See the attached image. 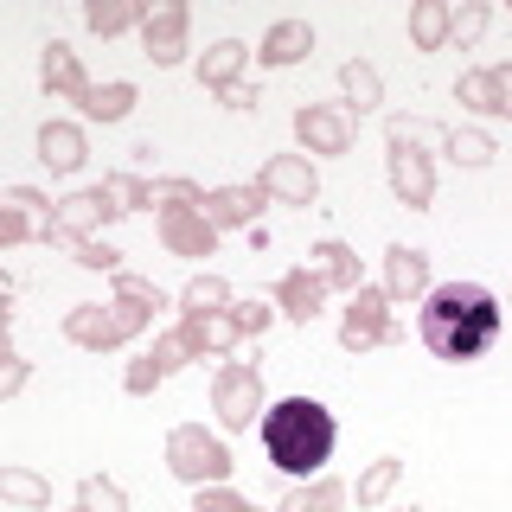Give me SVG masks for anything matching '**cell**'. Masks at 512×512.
Here are the masks:
<instances>
[{
	"label": "cell",
	"mask_w": 512,
	"mask_h": 512,
	"mask_svg": "<svg viewBox=\"0 0 512 512\" xmlns=\"http://www.w3.org/2000/svg\"><path fill=\"white\" fill-rule=\"evenodd\" d=\"M148 205H154V212H205V186H192V180H148Z\"/></svg>",
	"instance_id": "obj_32"
},
{
	"label": "cell",
	"mask_w": 512,
	"mask_h": 512,
	"mask_svg": "<svg viewBox=\"0 0 512 512\" xmlns=\"http://www.w3.org/2000/svg\"><path fill=\"white\" fill-rule=\"evenodd\" d=\"M256 442H263L269 468H282L288 480H314V474H327L333 448H340V416L320 397H282V404L263 410Z\"/></svg>",
	"instance_id": "obj_2"
},
{
	"label": "cell",
	"mask_w": 512,
	"mask_h": 512,
	"mask_svg": "<svg viewBox=\"0 0 512 512\" xmlns=\"http://www.w3.org/2000/svg\"><path fill=\"white\" fill-rule=\"evenodd\" d=\"M71 263L77 269H96V276H116V269H122V250L103 244V237H84V244H71Z\"/></svg>",
	"instance_id": "obj_38"
},
{
	"label": "cell",
	"mask_w": 512,
	"mask_h": 512,
	"mask_svg": "<svg viewBox=\"0 0 512 512\" xmlns=\"http://www.w3.org/2000/svg\"><path fill=\"white\" fill-rule=\"evenodd\" d=\"M455 103H461V109H474V116H500V109H493V84H487V71H461V77H455Z\"/></svg>",
	"instance_id": "obj_37"
},
{
	"label": "cell",
	"mask_w": 512,
	"mask_h": 512,
	"mask_svg": "<svg viewBox=\"0 0 512 512\" xmlns=\"http://www.w3.org/2000/svg\"><path fill=\"white\" fill-rule=\"evenodd\" d=\"M308 256H314V269H320V282H327V288H340V295H359V288H365L359 250L340 244V237H320V244H314Z\"/></svg>",
	"instance_id": "obj_21"
},
{
	"label": "cell",
	"mask_w": 512,
	"mask_h": 512,
	"mask_svg": "<svg viewBox=\"0 0 512 512\" xmlns=\"http://www.w3.org/2000/svg\"><path fill=\"white\" fill-rule=\"evenodd\" d=\"M256 192L276 199V205H301V212H308L320 199V173H314L308 154H269L263 167H256Z\"/></svg>",
	"instance_id": "obj_10"
},
{
	"label": "cell",
	"mask_w": 512,
	"mask_h": 512,
	"mask_svg": "<svg viewBox=\"0 0 512 512\" xmlns=\"http://www.w3.org/2000/svg\"><path fill=\"white\" fill-rule=\"evenodd\" d=\"M39 84H45V96H58V103H84V96H90L84 58H77L64 39H52V45L39 52Z\"/></svg>",
	"instance_id": "obj_15"
},
{
	"label": "cell",
	"mask_w": 512,
	"mask_h": 512,
	"mask_svg": "<svg viewBox=\"0 0 512 512\" xmlns=\"http://www.w3.org/2000/svg\"><path fill=\"white\" fill-rule=\"evenodd\" d=\"M231 448H224V436H212L205 423H173L167 429V474L186 480L192 493L199 487H231Z\"/></svg>",
	"instance_id": "obj_5"
},
{
	"label": "cell",
	"mask_w": 512,
	"mask_h": 512,
	"mask_svg": "<svg viewBox=\"0 0 512 512\" xmlns=\"http://www.w3.org/2000/svg\"><path fill=\"white\" fill-rule=\"evenodd\" d=\"M340 96H346V116H372V109L384 103V77H378V64L372 58H346L340 64Z\"/></svg>",
	"instance_id": "obj_22"
},
{
	"label": "cell",
	"mask_w": 512,
	"mask_h": 512,
	"mask_svg": "<svg viewBox=\"0 0 512 512\" xmlns=\"http://www.w3.org/2000/svg\"><path fill=\"white\" fill-rule=\"evenodd\" d=\"M340 506H346V487L333 474H314V480H301V487H288L276 512H340Z\"/></svg>",
	"instance_id": "obj_26"
},
{
	"label": "cell",
	"mask_w": 512,
	"mask_h": 512,
	"mask_svg": "<svg viewBox=\"0 0 512 512\" xmlns=\"http://www.w3.org/2000/svg\"><path fill=\"white\" fill-rule=\"evenodd\" d=\"M487 20H493L487 0H461V7H455V26H448V45H461V52H468V45H480Z\"/></svg>",
	"instance_id": "obj_34"
},
{
	"label": "cell",
	"mask_w": 512,
	"mask_h": 512,
	"mask_svg": "<svg viewBox=\"0 0 512 512\" xmlns=\"http://www.w3.org/2000/svg\"><path fill=\"white\" fill-rule=\"evenodd\" d=\"M0 199H7V205H20V212H26V218H39V224L52 218V199H45L39 186H7V192H0Z\"/></svg>",
	"instance_id": "obj_44"
},
{
	"label": "cell",
	"mask_w": 512,
	"mask_h": 512,
	"mask_svg": "<svg viewBox=\"0 0 512 512\" xmlns=\"http://www.w3.org/2000/svg\"><path fill=\"white\" fill-rule=\"evenodd\" d=\"M180 333L192 340V352H199V359H231V352L244 346V333H237L231 308H218V314H199V320H180Z\"/></svg>",
	"instance_id": "obj_20"
},
{
	"label": "cell",
	"mask_w": 512,
	"mask_h": 512,
	"mask_svg": "<svg viewBox=\"0 0 512 512\" xmlns=\"http://www.w3.org/2000/svg\"><path fill=\"white\" fill-rule=\"evenodd\" d=\"M160 244L180 263H199V256L218 250V231L205 224V212H160Z\"/></svg>",
	"instance_id": "obj_16"
},
{
	"label": "cell",
	"mask_w": 512,
	"mask_h": 512,
	"mask_svg": "<svg viewBox=\"0 0 512 512\" xmlns=\"http://www.w3.org/2000/svg\"><path fill=\"white\" fill-rule=\"evenodd\" d=\"M116 295H122V301H141L148 314L167 308V288H154L148 276H135V269H116Z\"/></svg>",
	"instance_id": "obj_40"
},
{
	"label": "cell",
	"mask_w": 512,
	"mask_h": 512,
	"mask_svg": "<svg viewBox=\"0 0 512 512\" xmlns=\"http://www.w3.org/2000/svg\"><path fill=\"white\" fill-rule=\"evenodd\" d=\"M218 308H231V282L224 276H192L186 288H180V320H199V314H218Z\"/></svg>",
	"instance_id": "obj_28"
},
{
	"label": "cell",
	"mask_w": 512,
	"mask_h": 512,
	"mask_svg": "<svg viewBox=\"0 0 512 512\" xmlns=\"http://www.w3.org/2000/svg\"><path fill=\"white\" fill-rule=\"evenodd\" d=\"M263 410H269V391H263V372H256L250 359H224L218 365V378H212V416H218V429H256L263 423Z\"/></svg>",
	"instance_id": "obj_6"
},
{
	"label": "cell",
	"mask_w": 512,
	"mask_h": 512,
	"mask_svg": "<svg viewBox=\"0 0 512 512\" xmlns=\"http://www.w3.org/2000/svg\"><path fill=\"white\" fill-rule=\"evenodd\" d=\"M333 288L320 282V269H288V276H276V288H269V301H276V320H295V327H308V320L327 308Z\"/></svg>",
	"instance_id": "obj_12"
},
{
	"label": "cell",
	"mask_w": 512,
	"mask_h": 512,
	"mask_svg": "<svg viewBox=\"0 0 512 512\" xmlns=\"http://www.w3.org/2000/svg\"><path fill=\"white\" fill-rule=\"evenodd\" d=\"M148 327H154V314L141 308V301H122V295H109V301H77V308L64 314V340L84 346V352H116V346H128V340H141Z\"/></svg>",
	"instance_id": "obj_4"
},
{
	"label": "cell",
	"mask_w": 512,
	"mask_h": 512,
	"mask_svg": "<svg viewBox=\"0 0 512 512\" xmlns=\"http://www.w3.org/2000/svg\"><path fill=\"white\" fill-rule=\"evenodd\" d=\"M26 237H39V218H26L20 205H7V199H0V250L26 244Z\"/></svg>",
	"instance_id": "obj_42"
},
{
	"label": "cell",
	"mask_w": 512,
	"mask_h": 512,
	"mask_svg": "<svg viewBox=\"0 0 512 512\" xmlns=\"http://www.w3.org/2000/svg\"><path fill=\"white\" fill-rule=\"evenodd\" d=\"M0 506L45 512V506H52V480L32 474V468H0Z\"/></svg>",
	"instance_id": "obj_25"
},
{
	"label": "cell",
	"mask_w": 512,
	"mask_h": 512,
	"mask_svg": "<svg viewBox=\"0 0 512 512\" xmlns=\"http://www.w3.org/2000/svg\"><path fill=\"white\" fill-rule=\"evenodd\" d=\"M314 52V26L308 20H276L263 32V45H256V64L263 71H288V64H301Z\"/></svg>",
	"instance_id": "obj_18"
},
{
	"label": "cell",
	"mask_w": 512,
	"mask_h": 512,
	"mask_svg": "<svg viewBox=\"0 0 512 512\" xmlns=\"http://www.w3.org/2000/svg\"><path fill=\"white\" fill-rule=\"evenodd\" d=\"M0 301H7V282H0Z\"/></svg>",
	"instance_id": "obj_48"
},
{
	"label": "cell",
	"mask_w": 512,
	"mask_h": 512,
	"mask_svg": "<svg viewBox=\"0 0 512 512\" xmlns=\"http://www.w3.org/2000/svg\"><path fill=\"white\" fill-rule=\"evenodd\" d=\"M26 384H32V365L13 352V308L0 301V404H13Z\"/></svg>",
	"instance_id": "obj_27"
},
{
	"label": "cell",
	"mask_w": 512,
	"mask_h": 512,
	"mask_svg": "<svg viewBox=\"0 0 512 512\" xmlns=\"http://www.w3.org/2000/svg\"><path fill=\"white\" fill-rule=\"evenodd\" d=\"M442 148H448V160H455V167H493V154H500L487 128H448Z\"/></svg>",
	"instance_id": "obj_31"
},
{
	"label": "cell",
	"mask_w": 512,
	"mask_h": 512,
	"mask_svg": "<svg viewBox=\"0 0 512 512\" xmlns=\"http://www.w3.org/2000/svg\"><path fill=\"white\" fill-rule=\"evenodd\" d=\"M487 84H493V109H500V116H512V58L487 64Z\"/></svg>",
	"instance_id": "obj_45"
},
{
	"label": "cell",
	"mask_w": 512,
	"mask_h": 512,
	"mask_svg": "<svg viewBox=\"0 0 512 512\" xmlns=\"http://www.w3.org/2000/svg\"><path fill=\"white\" fill-rule=\"evenodd\" d=\"M397 480H404V461H397V455H378L372 468L359 474V487H352V493H359V512L384 506V500H391V493H397Z\"/></svg>",
	"instance_id": "obj_30"
},
{
	"label": "cell",
	"mask_w": 512,
	"mask_h": 512,
	"mask_svg": "<svg viewBox=\"0 0 512 512\" xmlns=\"http://www.w3.org/2000/svg\"><path fill=\"white\" fill-rule=\"evenodd\" d=\"M295 141H301V154H320V160H340L352 154V116L340 103H301L295 109Z\"/></svg>",
	"instance_id": "obj_9"
},
{
	"label": "cell",
	"mask_w": 512,
	"mask_h": 512,
	"mask_svg": "<svg viewBox=\"0 0 512 512\" xmlns=\"http://www.w3.org/2000/svg\"><path fill=\"white\" fill-rule=\"evenodd\" d=\"M186 26H192V13L180 7V0H154V7H141V52H148L160 71L167 64H186Z\"/></svg>",
	"instance_id": "obj_11"
},
{
	"label": "cell",
	"mask_w": 512,
	"mask_h": 512,
	"mask_svg": "<svg viewBox=\"0 0 512 512\" xmlns=\"http://www.w3.org/2000/svg\"><path fill=\"white\" fill-rule=\"evenodd\" d=\"M448 26H455L448 0H416L410 7V45L416 52H448Z\"/></svg>",
	"instance_id": "obj_23"
},
{
	"label": "cell",
	"mask_w": 512,
	"mask_h": 512,
	"mask_svg": "<svg viewBox=\"0 0 512 512\" xmlns=\"http://www.w3.org/2000/svg\"><path fill=\"white\" fill-rule=\"evenodd\" d=\"M84 128H77V122H64V116H52V122H45L39 128V167L45 173H77V167H84Z\"/></svg>",
	"instance_id": "obj_19"
},
{
	"label": "cell",
	"mask_w": 512,
	"mask_h": 512,
	"mask_svg": "<svg viewBox=\"0 0 512 512\" xmlns=\"http://www.w3.org/2000/svg\"><path fill=\"white\" fill-rule=\"evenodd\" d=\"M397 512H423V506H397Z\"/></svg>",
	"instance_id": "obj_47"
},
{
	"label": "cell",
	"mask_w": 512,
	"mask_h": 512,
	"mask_svg": "<svg viewBox=\"0 0 512 512\" xmlns=\"http://www.w3.org/2000/svg\"><path fill=\"white\" fill-rule=\"evenodd\" d=\"M423 135H436V128L416 116L384 122V180H391L404 212H429V199H436V160L423 154Z\"/></svg>",
	"instance_id": "obj_3"
},
{
	"label": "cell",
	"mask_w": 512,
	"mask_h": 512,
	"mask_svg": "<svg viewBox=\"0 0 512 512\" xmlns=\"http://www.w3.org/2000/svg\"><path fill=\"white\" fill-rule=\"evenodd\" d=\"M192 512H256L244 493H231V487H199L192 493Z\"/></svg>",
	"instance_id": "obj_43"
},
{
	"label": "cell",
	"mask_w": 512,
	"mask_h": 512,
	"mask_svg": "<svg viewBox=\"0 0 512 512\" xmlns=\"http://www.w3.org/2000/svg\"><path fill=\"white\" fill-rule=\"evenodd\" d=\"M154 365H160V378H173V372H186V365L192 359H199V352H192V340H186V333L180 327H173V333H154Z\"/></svg>",
	"instance_id": "obj_35"
},
{
	"label": "cell",
	"mask_w": 512,
	"mask_h": 512,
	"mask_svg": "<svg viewBox=\"0 0 512 512\" xmlns=\"http://www.w3.org/2000/svg\"><path fill=\"white\" fill-rule=\"evenodd\" d=\"M218 103H224V109H231V116H250V109H256V103H263V96H256L250 84H231V90H218Z\"/></svg>",
	"instance_id": "obj_46"
},
{
	"label": "cell",
	"mask_w": 512,
	"mask_h": 512,
	"mask_svg": "<svg viewBox=\"0 0 512 512\" xmlns=\"http://www.w3.org/2000/svg\"><path fill=\"white\" fill-rule=\"evenodd\" d=\"M71 512H84V506H71Z\"/></svg>",
	"instance_id": "obj_49"
},
{
	"label": "cell",
	"mask_w": 512,
	"mask_h": 512,
	"mask_svg": "<svg viewBox=\"0 0 512 512\" xmlns=\"http://www.w3.org/2000/svg\"><path fill=\"white\" fill-rule=\"evenodd\" d=\"M116 218V205L103 199V186H84V192H71V199H58L52 205V218L39 224V244H84V237H96L103 224Z\"/></svg>",
	"instance_id": "obj_8"
},
{
	"label": "cell",
	"mask_w": 512,
	"mask_h": 512,
	"mask_svg": "<svg viewBox=\"0 0 512 512\" xmlns=\"http://www.w3.org/2000/svg\"><path fill=\"white\" fill-rule=\"evenodd\" d=\"M84 26L96 32V39H116V32L141 26V7L135 0H84Z\"/></svg>",
	"instance_id": "obj_29"
},
{
	"label": "cell",
	"mask_w": 512,
	"mask_h": 512,
	"mask_svg": "<svg viewBox=\"0 0 512 512\" xmlns=\"http://www.w3.org/2000/svg\"><path fill=\"white\" fill-rule=\"evenodd\" d=\"M263 192L256 180H237V186H212L205 192V224L212 231H256V218H263Z\"/></svg>",
	"instance_id": "obj_13"
},
{
	"label": "cell",
	"mask_w": 512,
	"mask_h": 512,
	"mask_svg": "<svg viewBox=\"0 0 512 512\" xmlns=\"http://www.w3.org/2000/svg\"><path fill=\"white\" fill-rule=\"evenodd\" d=\"M103 199L116 205V218H128V212H141V205H148V180H141V173H109V180H103Z\"/></svg>",
	"instance_id": "obj_36"
},
{
	"label": "cell",
	"mask_w": 512,
	"mask_h": 512,
	"mask_svg": "<svg viewBox=\"0 0 512 512\" xmlns=\"http://www.w3.org/2000/svg\"><path fill=\"white\" fill-rule=\"evenodd\" d=\"M256 52H250V45L244 39H212V45H205V52H199V64H192V71H199V90H231V84H244V64H250Z\"/></svg>",
	"instance_id": "obj_17"
},
{
	"label": "cell",
	"mask_w": 512,
	"mask_h": 512,
	"mask_svg": "<svg viewBox=\"0 0 512 512\" xmlns=\"http://www.w3.org/2000/svg\"><path fill=\"white\" fill-rule=\"evenodd\" d=\"M77 506L84 512H128V493H122V480H109V474H84L77 480Z\"/></svg>",
	"instance_id": "obj_33"
},
{
	"label": "cell",
	"mask_w": 512,
	"mask_h": 512,
	"mask_svg": "<svg viewBox=\"0 0 512 512\" xmlns=\"http://www.w3.org/2000/svg\"><path fill=\"white\" fill-rule=\"evenodd\" d=\"M506 333V308L493 288L480 282H436L423 295V314H416V340L436 352L442 365H474L500 346Z\"/></svg>",
	"instance_id": "obj_1"
},
{
	"label": "cell",
	"mask_w": 512,
	"mask_h": 512,
	"mask_svg": "<svg viewBox=\"0 0 512 512\" xmlns=\"http://www.w3.org/2000/svg\"><path fill=\"white\" fill-rule=\"evenodd\" d=\"M404 340V327L391 320V295H384L378 282H365L359 295H346L340 308V346L346 352H372V346H391Z\"/></svg>",
	"instance_id": "obj_7"
},
{
	"label": "cell",
	"mask_w": 512,
	"mask_h": 512,
	"mask_svg": "<svg viewBox=\"0 0 512 512\" xmlns=\"http://www.w3.org/2000/svg\"><path fill=\"white\" fill-rule=\"evenodd\" d=\"M160 384H167V378H160L154 352H141V359L122 365V391H128V397H148V391H160Z\"/></svg>",
	"instance_id": "obj_41"
},
{
	"label": "cell",
	"mask_w": 512,
	"mask_h": 512,
	"mask_svg": "<svg viewBox=\"0 0 512 512\" xmlns=\"http://www.w3.org/2000/svg\"><path fill=\"white\" fill-rule=\"evenodd\" d=\"M384 295H391V308H404V301H423L429 288V250H416V244H391L384 250Z\"/></svg>",
	"instance_id": "obj_14"
},
{
	"label": "cell",
	"mask_w": 512,
	"mask_h": 512,
	"mask_svg": "<svg viewBox=\"0 0 512 512\" xmlns=\"http://www.w3.org/2000/svg\"><path fill=\"white\" fill-rule=\"evenodd\" d=\"M231 320L244 340H263L269 327H276V301H231Z\"/></svg>",
	"instance_id": "obj_39"
},
{
	"label": "cell",
	"mask_w": 512,
	"mask_h": 512,
	"mask_svg": "<svg viewBox=\"0 0 512 512\" xmlns=\"http://www.w3.org/2000/svg\"><path fill=\"white\" fill-rule=\"evenodd\" d=\"M135 103H141V90L128 77H109V84H90V96L77 109H84V122H122Z\"/></svg>",
	"instance_id": "obj_24"
}]
</instances>
